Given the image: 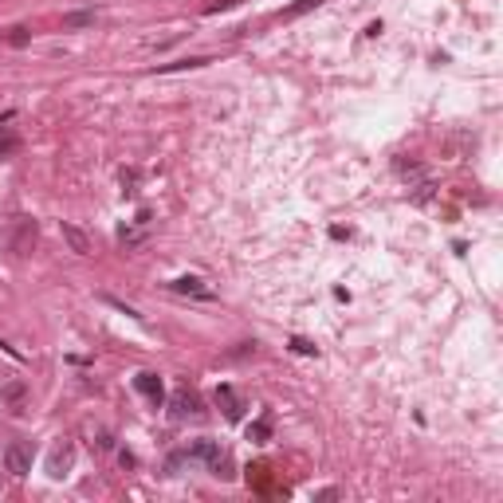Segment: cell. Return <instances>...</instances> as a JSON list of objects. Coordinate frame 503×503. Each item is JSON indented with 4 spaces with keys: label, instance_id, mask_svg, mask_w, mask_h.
Returning <instances> with one entry per match:
<instances>
[{
    "label": "cell",
    "instance_id": "obj_1",
    "mask_svg": "<svg viewBox=\"0 0 503 503\" xmlns=\"http://www.w3.org/2000/svg\"><path fill=\"white\" fill-rule=\"evenodd\" d=\"M185 460H201V464H209L217 476H221V468H224V452H221V444H217V441H196V444H189Z\"/></svg>",
    "mask_w": 503,
    "mask_h": 503
},
{
    "label": "cell",
    "instance_id": "obj_2",
    "mask_svg": "<svg viewBox=\"0 0 503 503\" xmlns=\"http://www.w3.org/2000/svg\"><path fill=\"white\" fill-rule=\"evenodd\" d=\"M36 244V224L28 221V217H16V232L8 236V248H12V256H28Z\"/></svg>",
    "mask_w": 503,
    "mask_h": 503
},
{
    "label": "cell",
    "instance_id": "obj_3",
    "mask_svg": "<svg viewBox=\"0 0 503 503\" xmlns=\"http://www.w3.org/2000/svg\"><path fill=\"white\" fill-rule=\"evenodd\" d=\"M4 464H8L12 476H28V472H32V452H28L20 441H12L8 448H4Z\"/></svg>",
    "mask_w": 503,
    "mask_h": 503
},
{
    "label": "cell",
    "instance_id": "obj_4",
    "mask_svg": "<svg viewBox=\"0 0 503 503\" xmlns=\"http://www.w3.org/2000/svg\"><path fill=\"white\" fill-rule=\"evenodd\" d=\"M212 401L224 409V417L228 421H240V413H244V401L236 397V390L232 385H217V393H212Z\"/></svg>",
    "mask_w": 503,
    "mask_h": 503
},
{
    "label": "cell",
    "instance_id": "obj_5",
    "mask_svg": "<svg viewBox=\"0 0 503 503\" xmlns=\"http://www.w3.org/2000/svg\"><path fill=\"white\" fill-rule=\"evenodd\" d=\"M134 390L142 393V397H149L154 405H158L161 397H165V385H161V378H158V374H149V369H146V374H138V378H134Z\"/></svg>",
    "mask_w": 503,
    "mask_h": 503
},
{
    "label": "cell",
    "instance_id": "obj_6",
    "mask_svg": "<svg viewBox=\"0 0 503 503\" xmlns=\"http://www.w3.org/2000/svg\"><path fill=\"white\" fill-rule=\"evenodd\" d=\"M170 409H173V417H189V413H201V401H196V393L177 390L170 397Z\"/></svg>",
    "mask_w": 503,
    "mask_h": 503
},
{
    "label": "cell",
    "instance_id": "obj_7",
    "mask_svg": "<svg viewBox=\"0 0 503 503\" xmlns=\"http://www.w3.org/2000/svg\"><path fill=\"white\" fill-rule=\"evenodd\" d=\"M71 460H75V448H71V444H63V448H55V452H51L48 472H51L55 479H60V476H67V468H71Z\"/></svg>",
    "mask_w": 503,
    "mask_h": 503
},
{
    "label": "cell",
    "instance_id": "obj_8",
    "mask_svg": "<svg viewBox=\"0 0 503 503\" xmlns=\"http://www.w3.org/2000/svg\"><path fill=\"white\" fill-rule=\"evenodd\" d=\"M63 240L71 244V252H79V256H86L91 252V240H86L83 228H75V224H63Z\"/></svg>",
    "mask_w": 503,
    "mask_h": 503
},
{
    "label": "cell",
    "instance_id": "obj_9",
    "mask_svg": "<svg viewBox=\"0 0 503 503\" xmlns=\"http://www.w3.org/2000/svg\"><path fill=\"white\" fill-rule=\"evenodd\" d=\"M16 149H20V134H16L12 126H0V161L16 158Z\"/></svg>",
    "mask_w": 503,
    "mask_h": 503
},
{
    "label": "cell",
    "instance_id": "obj_10",
    "mask_svg": "<svg viewBox=\"0 0 503 503\" xmlns=\"http://www.w3.org/2000/svg\"><path fill=\"white\" fill-rule=\"evenodd\" d=\"M173 291H181V295H205V299L212 295L205 283L196 280V275H181V280H173Z\"/></svg>",
    "mask_w": 503,
    "mask_h": 503
},
{
    "label": "cell",
    "instance_id": "obj_11",
    "mask_svg": "<svg viewBox=\"0 0 503 503\" xmlns=\"http://www.w3.org/2000/svg\"><path fill=\"white\" fill-rule=\"evenodd\" d=\"M268 479H271V468L268 464H252V468H248V488L268 491Z\"/></svg>",
    "mask_w": 503,
    "mask_h": 503
},
{
    "label": "cell",
    "instance_id": "obj_12",
    "mask_svg": "<svg viewBox=\"0 0 503 503\" xmlns=\"http://www.w3.org/2000/svg\"><path fill=\"white\" fill-rule=\"evenodd\" d=\"M319 4H322V0H295L291 8H283V12H280V20H299L303 12H311V8H319Z\"/></svg>",
    "mask_w": 503,
    "mask_h": 503
},
{
    "label": "cell",
    "instance_id": "obj_13",
    "mask_svg": "<svg viewBox=\"0 0 503 503\" xmlns=\"http://www.w3.org/2000/svg\"><path fill=\"white\" fill-rule=\"evenodd\" d=\"M86 24H95V12H71V16H63V28H86Z\"/></svg>",
    "mask_w": 503,
    "mask_h": 503
},
{
    "label": "cell",
    "instance_id": "obj_14",
    "mask_svg": "<svg viewBox=\"0 0 503 503\" xmlns=\"http://www.w3.org/2000/svg\"><path fill=\"white\" fill-rule=\"evenodd\" d=\"M268 437H271V425H268V421H256V425L248 429V441H256V444H264Z\"/></svg>",
    "mask_w": 503,
    "mask_h": 503
},
{
    "label": "cell",
    "instance_id": "obj_15",
    "mask_svg": "<svg viewBox=\"0 0 503 503\" xmlns=\"http://www.w3.org/2000/svg\"><path fill=\"white\" fill-rule=\"evenodd\" d=\"M205 63H209V60H181V63H165V67H158V71L161 75H165V71H189V67H205Z\"/></svg>",
    "mask_w": 503,
    "mask_h": 503
},
{
    "label": "cell",
    "instance_id": "obj_16",
    "mask_svg": "<svg viewBox=\"0 0 503 503\" xmlns=\"http://www.w3.org/2000/svg\"><path fill=\"white\" fill-rule=\"evenodd\" d=\"M240 0H212V4H205V16H217V12H228V8H236Z\"/></svg>",
    "mask_w": 503,
    "mask_h": 503
},
{
    "label": "cell",
    "instance_id": "obj_17",
    "mask_svg": "<svg viewBox=\"0 0 503 503\" xmlns=\"http://www.w3.org/2000/svg\"><path fill=\"white\" fill-rule=\"evenodd\" d=\"M8 44H12V48H24L28 44V28H12V32H8Z\"/></svg>",
    "mask_w": 503,
    "mask_h": 503
},
{
    "label": "cell",
    "instance_id": "obj_18",
    "mask_svg": "<svg viewBox=\"0 0 503 503\" xmlns=\"http://www.w3.org/2000/svg\"><path fill=\"white\" fill-rule=\"evenodd\" d=\"M291 350L295 354H315V346H311L307 338H291Z\"/></svg>",
    "mask_w": 503,
    "mask_h": 503
},
{
    "label": "cell",
    "instance_id": "obj_19",
    "mask_svg": "<svg viewBox=\"0 0 503 503\" xmlns=\"http://www.w3.org/2000/svg\"><path fill=\"white\" fill-rule=\"evenodd\" d=\"M8 401H12V405H20V401H24V385H20V381H16V385H8Z\"/></svg>",
    "mask_w": 503,
    "mask_h": 503
}]
</instances>
